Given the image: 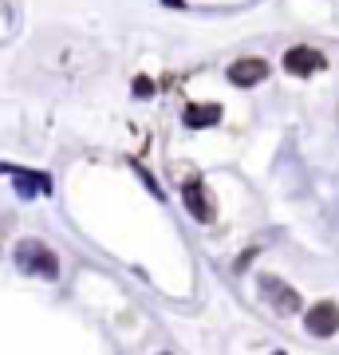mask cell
<instances>
[{
    "mask_svg": "<svg viewBox=\"0 0 339 355\" xmlns=\"http://www.w3.org/2000/svg\"><path fill=\"white\" fill-rule=\"evenodd\" d=\"M261 288H264V296H268V304L277 308V312H296L300 308V296L284 284V280H277V277H261Z\"/></svg>",
    "mask_w": 339,
    "mask_h": 355,
    "instance_id": "obj_5",
    "label": "cell"
},
{
    "mask_svg": "<svg viewBox=\"0 0 339 355\" xmlns=\"http://www.w3.org/2000/svg\"><path fill=\"white\" fill-rule=\"evenodd\" d=\"M217 107L214 103H193V107H186V123L189 127H209V123H217Z\"/></svg>",
    "mask_w": 339,
    "mask_h": 355,
    "instance_id": "obj_7",
    "label": "cell"
},
{
    "mask_svg": "<svg viewBox=\"0 0 339 355\" xmlns=\"http://www.w3.org/2000/svg\"><path fill=\"white\" fill-rule=\"evenodd\" d=\"M162 355H166V352H162Z\"/></svg>",
    "mask_w": 339,
    "mask_h": 355,
    "instance_id": "obj_8",
    "label": "cell"
},
{
    "mask_svg": "<svg viewBox=\"0 0 339 355\" xmlns=\"http://www.w3.org/2000/svg\"><path fill=\"white\" fill-rule=\"evenodd\" d=\"M264 79H268V64H264L261 55H245V60L229 64V83L233 87H257Z\"/></svg>",
    "mask_w": 339,
    "mask_h": 355,
    "instance_id": "obj_4",
    "label": "cell"
},
{
    "mask_svg": "<svg viewBox=\"0 0 339 355\" xmlns=\"http://www.w3.org/2000/svg\"><path fill=\"white\" fill-rule=\"evenodd\" d=\"M182 202H186V209L198 221H214V205L205 202V190H201L198 178H189V182H182Z\"/></svg>",
    "mask_w": 339,
    "mask_h": 355,
    "instance_id": "obj_6",
    "label": "cell"
},
{
    "mask_svg": "<svg viewBox=\"0 0 339 355\" xmlns=\"http://www.w3.org/2000/svg\"><path fill=\"white\" fill-rule=\"evenodd\" d=\"M324 64H327L324 51L308 48V44H296V48L284 51V71H288V76L308 79V76H315V71H324Z\"/></svg>",
    "mask_w": 339,
    "mask_h": 355,
    "instance_id": "obj_3",
    "label": "cell"
},
{
    "mask_svg": "<svg viewBox=\"0 0 339 355\" xmlns=\"http://www.w3.org/2000/svg\"><path fill=\"white\" fill-rule=\"evenodd\" d=\"M304 328L312 331V336H320V340L336 336L339 331V304L336 300H315L308 308V316H304Z\"/></svg>",
    "mask_w": 339,
    "mask_h": 355,
    "instance_id": "obj_2",
    "label": "cell"
},
{
    "mask_svg": "<svg viewBox=\"0 0 339 355\" xmlns=\"http://www.w3.org/2000/svg\"><path fill=\"white\" fill-rule=\"evenodd\" d=\"M12 257H16V265L24 268V272H32V277H44V280H55V277H60V257L51 253L44 241H36V237L20 241Z\"/></svg>",
    "mask_w": 339,
    "mask_h": 355,
    "instance_id": "obj_1",
    "label": "cell"
}]
</instances>
